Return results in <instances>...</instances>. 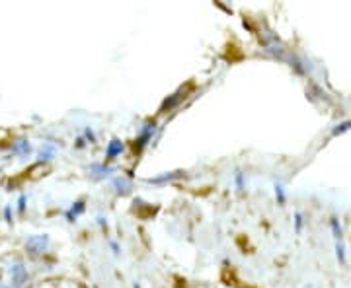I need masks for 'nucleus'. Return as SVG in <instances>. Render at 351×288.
Masks as SVG:
<instances>
[{"mask_svg":"<svg viewBox=\"0 0 351 288\" xmlns=\"http://www.w3.org/2000/svg\"><path fill=\"white\" fill-rule=\"evenodd\" d=\"M10 275H12V283L16 288L22 287L25 280H27V273H25L24 265L22 263L12 265V267H10Z\"/></svg>","mask_w":351,"mask_h":288,"instance_id":"obj_2","label":"nucleus"},{"mask_svg":"<svg viewBox=\"0 0 351 288\" xmlns=\"http://www.w3.org/2000/svg\"><path fill=\"white\" fill-rule=\"evenodd\" d=\"M110 168H106V166H101V163H96V166H92V170H90V174L94 179H101V177L110 176Z\"/></svg>","mask_w":351,"mask_h":288,"instance_id":"obj_5","label":"nucleus"},{"mask_svg":"<svg viewBox=\"0 0 351 288\" xmlns=\"http://www.w3.org/2000/svg\"><path fill=\"white\" fill-rule=\"evenodd\" d=\"M121 152H123V142L117 140V138H113L112 142H110V146H108V150H106V156H108V158H115V156H119Z\"/></svg>","mask_w":351,"mask_h":288,"instance_id":"obj_3","label":"nucleus"},{"mask_svg":"<svg viewBox=\"0 0 351 288\" xmlns=\"http://www.w3.org/2000/svg\"><path fill=\"white\" fill-rule=\"evenodd\" d=\"M152 133H154V125H147L145 129H143V133H141V137H138V140H137L138 150H141V148H143V146H145L149 140H151Z\"/></svg>","mask_w":351,"mask_h":288,"instance_id":"obj_4","label":"nucleus"},{"mask_svg":"<svg viewBox=\"0 0 351 288\" xmlns=\"http://www.w3.org/2000/svg\"><path fill=\"white\" fill-rule=\"evenodd\" d=\"M113 185L117 187V193H129V189H131V183H129V179H125V177H117L115 181H113Z\"/></svg>","mask_w":351,"mask_h":288,"instance_id":"obj_6","label":"nucleus"},{"mask_svg":"<svg viewBox=\"0 0 351 288\" xmlns=\"http://www.w3.org/2000/svg\"><path fill=\"white\" fill-rule=\"evenodd\" d=\"M24 202H25V197H22V199H20V211H24Z\"/></svg>","mask_w":351,"mask_h":288,"instance_id":"obj_8","label":"nucleus"},{"mask_svg":"<svg viewBox=\"0 0 351 288\" xmlns=\"http://www.w3.org/2000/svg\"><path fill=\"white\" fill-rule=\"evenodd\" d=\"M49 248V236L47 234H36L25 241V250L32 255H41Z\"/></svg>","mask_w":351,"mask_h":288,"instance_id":"obj_1","label":"nucleus"},{"mask_svg":"<svg viewBox=\"0 0 351 288\" xmlns=\"http://www.w3.org/2000/svg\"><path fill=\"white\" fill-rule=\"evenodd\" d=\"M16 150H18V152L29 150V146H27V142H25V140H20V144H18V146H16Z\"/></svg>","mask_w":351,"mask_h":288,"instance_id":"obj_7","label":"nucleus"}]
</instances>
